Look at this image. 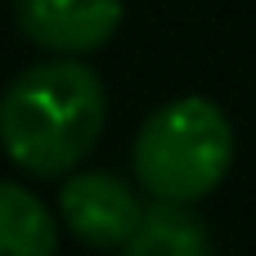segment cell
I'll return each instance as SVG.
<instances>
[{
	"mask_svg": "<svg viewBox=\"0 0 256 256\" xmlns=\"http://www.w3.org/2000/svg\"><path fill=\"white\" fill-rule=\"evenodd\" d=\"M54 243L58 230L50 207L32 189L0 180V256H45L54 252Z\"/></svg>",
	"mask_w": 256,
	"mask_h": 256,
	"instance_id": "6",
	"label": "cell"
},
{
	"mask_svg": "<svg viewBox=\"0 0 256 256\" xmlns=\"http://www.w3.org/2000/svg\"><path fill=\"white\" fill-rule=\"evenodd\" d=\"M104 117L108 94L86 63H36L0 94V148L27 176H63L99 144Z\"/></svg>",
	"mask_w": 256,
	"mask_h": 256,
	"instance_id": "1",
	"label": "cell"
},
{
	"mask_svg": "<svg viewBox=\"0 0 256 256\" xmlns=\"http://www.w3.org/2000/svg\"><path fill=\"white\" fill-rule=\"evenodd\" d=\"M126 252L130 256H207L212 234H207L202 216L189 212V202L153 198V207H144V220L130 234Z\"/></svg>",
	"mask_w": 256,
	"mask_h": 256,
	"instance_id": "5",
	"label": "cell"
},
{
	"mask_svg": "<svg viewBox=\"0 0 256 256\" xmlns=\"http://www.w3.org/2000/svg\"><path fill=\"white\" fill-rule=\"evenodd\" d=\"M58 216L86 248H126L144 220V202L112 171H86L63 184Z\"/></svg>",
	"mask_w": 256,
	"mask_h": 256,
	"instance_id": "3",
	"label": "cell"
},
{
	"mask_svg": "<svg viewBox=\"0 0 256 256\" xmlns=\"http://www.w3.org/2000/svg\"><path fill=\"white\" fill-rule=\"evenodd\" d=\"M18 32L54 54H86L117 36L122 0H18L14 4Z\"/></svg>",
	"mask_w": 256,
	"mask_h": 256,
	"instance_id": "4",
	"label": "cell"
},
{
	"mask_svg": "<svg viewBox=\"0 0 256 256\" xmlns=\"http://www.w3.org/2000/svg\"><path fill=\"white\" fill-rule=\"evenodd\" d=\"M230 162H234V126L202 94L162 104L135 135V180L153 198L198 202L225 180Z\"/></svg>",
	"mask_w": 256,
	"mask_h": 256,
	"instance_id": "2",
	"label": "cell"
}]
</instances>
